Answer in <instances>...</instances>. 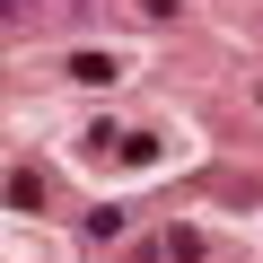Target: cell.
I'll return each mask as SVG.
<instances>
[{"label": "cell", "mask_w": 263, "mask_h": 263, "mask_svg": "<svg viewBox=\"0 0 263 263\" xmlns=\"http://www.w3.org/2000/svg\"><path fill=\"white\" fill-rule=\"evenodd\" d=\"M184 9V0H141V18H176Z\"/></svg>", "instance_id": "5"}, {"label": "cell", "mask_w": 263, "mask_h": 263, "mask_svg": "<svg viewBox=\"0 0 263 263\" xmlns=\"http://www.w3.org/2000/svg\"><path fill=\"white\" fill-rule=\"evenodd\" d=\"M70 79L79 88H114L123 79V53H70Z\"/></svg>", "instance_id": "1"}, {"label": "cell", "mask_w": 263, "mask_h": 263, "mask_svg": "<svg viewBox=\"0 0 263 263\" xmlns=\"http://www.w3.org/2000/svg\"><path fill=\"white\" fill-rule=\"evenodd\" d=\"M9 211H44V176L35 167H9Z\"/></svg>", "instance_id": "2"}, {"label": "cell", "mask_w": 263, "mask_h": 263, "mask_svg": "<svg viewBox=\"0 0 263 263\" xmlns=\"http://www.w3.org/2000/svg\"><path fill=\"white\" fill-rule=\"evenodd\" d=\"M158 263H202V228H167L158 237Z\"/></svg>", "instance_id": "3"}, {"label": "cell", "mask_w": 263, "mask_h": 263, "mask_svg": "<svg viewBox=\"0 0 263 263\" xmlns=\"http://www.w3.org/2000/svg\"><path fill=\"white\" fill-rule=\"evenodd\" d=\"M114 158H123V167H149V158H158V132H123Z\"/></svg>", "instance_id": "4"}]
</instances>
